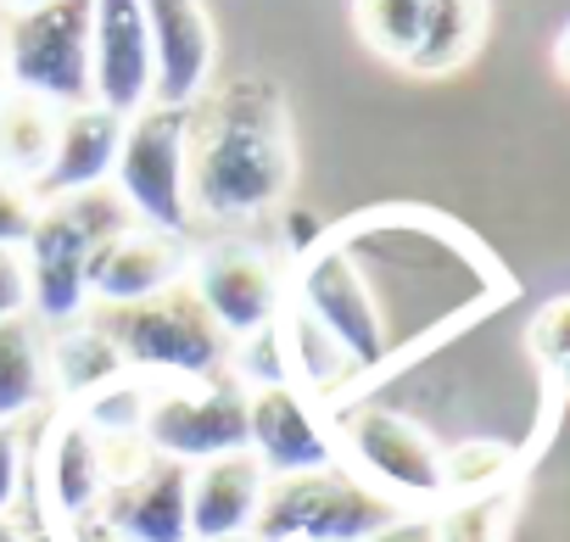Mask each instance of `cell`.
Here are the masks:
<instances>
[{
    "mask_svg": "<svg viewBox=\"0 0 570 542\" xmlns=\"http://www.w3.org/2000/svg\"><path fill=\"white\" fill-rule=\"evenodd\" d=\"M431 0H353V23L364 35V46L386 62H409L420 29H425Z\"/></svg>",
    "mask_w": 570,
    "mask_h": 542,
    "instance_id": "603a6c76",
    "label": "cell"
},
{
    "mask_svg": "<svg viewBox=\"0 0 570 542\" xmlns=\"http://www.w3.org/2000/svg\"><path fill=\"white\" fill-rule=\"evenodd\" d=\"M46 353H51V392L68 397L73 408L129 375L124 358H118V347H112V336L96 325V314L62 325L57 336H46Z\"/></svg>",
    "mask_w": 570,
    "mask_h": 542,
    "instance_id": "d6986e66",
    "label": "cell"
},
{
    "mask_svg": "<svg viewBox=\"0 0 570 542\" xmlns=\"http://www.w3.org/2000/svg\"><path fill=\"white\" fill-rule=\"evenodd\" d=\"M29 542H68V536H62V531H57V525H40V531H35V536H29Z\"/></svg>",
    "mask_w": 570,
    "mask_h": 542,
    "instance_id": "836d02e7",
    "label": "cell"
},
{
    "mask_svg": "<svg viewBox=\"0 0 570 542\" xmlns=\"http://www.w3.org/2000/svg\"><path fill=\"white\" fill-rule=\"evenodd\" d=\"M397 514H409V509L386 503L347 464H331V470L268 481L252 536L257 542H370Z\"/></svg>",
    "mask_w": 570,
    "mask_h": 542,
    "instance_id": "277c9868",
    "label": "cell"
},
{
    "mask_svg": "<svg viewBox=\"0 0 570 542\" xmlns=\"http://www.w3.org/2000/svg\"><path fill=\"white\" fill-rule=\"evenodd\" d=\"M12 96V85H7V68H0V101H7Z\"/></svg>",
    "mask_w": 570,
    "mask_h": 542,
    "instance_id": "d590c367",
    "label": "cell"
},
{
    "mask_svg": "<svg viewBox=\"0 0 570 542\" xmlns=\"http://www.w3.org/2000/svg\"><path fill=\"white\" fill-rule=\"evenodd\" d=\"M29 314V263L23 246H0V319Z\"/></svg>",
    "mask_w": 570,
    "mask_h": 542,
    "instance_id": "f1b7e54d",
    "label": "cell"
},
{
    "mask_svg": "<svg viewBox=\"0 0 570 542\" xmlns=\"http://www.w3.org/2000/svg\"><path fill=\"white\" fill-rule=\"evenodd\" d=\"M553 68L570 79V23H564V29H559V40H553Z\"/></svg>",
    "mask_w": 570,
    "mask_h": 542,
    "instance_id": "4dcf8cb0",
    "label": "cell"
},
{
    "mask_svg": "<svg viewBox=\"0 0 570 542\" xmlns=\"http://www.w3.org/2000/svg\"><path fill=\"white\" fill-rule=\"evenodd\" d=\"M96 531L118 542H190V470L151 459L140 475L107 486Z\"/></svg>",
    "mask_w": 570,
    "mask_h": 542,
    "instance_id": "9a60e30c",
    "label": "cell"
},
{
    "mask_svg": "<svg viewBox=\"0 0 570 542\" xmlns=\"http://www.w3.org/2000/svg\"><path fill=\"white\" fill-rule=\"evenodd\" d=\"M0 542H29V531H23L12 514H0Z\"/></svg>",
    "mask_w": 570,
    "mask_h": 542,
    "instance_id": "1f68e13d",
    "label": "cell"
},
{
    "mask_svg": "<svg viewBox=\"0 0 570 542\" xmlns=\"http://www.w3.org/2000/svg\"><path fill=\"white\" fill-rule=\"evenodd\" d=\"M23 475H29V447L18 425H0V514H12V503L23 497Z\"/></svg>",
    "mask_w": 570,
    "mask_h": 542,
    "instance_id": "83f0119b",
    "label": "cell"
},
{
    "mask_svg": "<svg viewBox=\"0 0 570 542\" xmlns=\"http://www.w3.org/2000/svg\"><path fill=\"white\" fill-rule=\"evenodd\" d=\"M246 453L263 464L268 481L342 464L331 420H325L320 403L303 397L292 381L246 386Z\"/></svg>",
    "mask_w": 570,
    "mask_h": 542,
    "instance_id": "30bf717a",
    "label": "cell"
},
{
    "mask_svg": "<svg viewBox=\"0 0 570 542\" xmlns=\"http://www.w3.org/2000/svg\"><path fill=\"white\" fill-rule=\"evenodd\" d=\"M553 381H559V392L570 397V364H559V369H553Z\"/></svg>",
    "mask_w": 570,
    "mask_h": 542,
    "instance_id": "e575fe53",
    "label": "cell"
},
{
    "mask_svg": "<svg viewBox=\"0 0 570 542\" xmlns=\"http://www.w3.org/2000/svg\"><path fill=\"white\" fill-rule=\"evenodd\" d=\"M268 475L252 453H224L190 470V542L218 536H252V520L263 509Z\"/></svg>",
    "mask_w": 570,
    "mask_h": 542,
    "instance_id": "e0dca14e",
    "label": "cell"
},
{
    "mask_svg": "<svg viewBox=\"0 0 570 542\" xmlns=\"http://www.w3.org/2000/svg\"><path fill=\"white\" fill-rule=\"evenodd\" d=\"M436 542H509L514 525V492H481V497H448L436 503Z\"/></svg>",
    "mask_w": 570,
    "mask_h": 542,
    "instance_id": "cb8c5ba5",
    "label": "cell"
},
{
    "mask_svg": "<svg viewBox=\"0 0 570 542\" xmlns=\"http://www.w3.org/2000/svg\"><path fill=\"white\" fill-rule=\"evenodd\" d=\"M370 542H436V520H431V514H397V520L381 525Z\"/></svg>",
    "mask_w": 570,
    "mask_h": 542,
    "instance_id": "f546056e",
    "label": "cell"
},
{
    "mask_svg": "<svg viewBox=\"0 0 570 542\" xmlns=\"http://www.w3.org/2000/svg\"><path fill=\"white\" fill-rule=\"evenodd\" d=\"M35 492L46 503V525H57L62 536H90L101 497H107V464H101V436L62 408L40 442V464H35Z\"/></svg>",
    "mask_w": 570,
    "mask_h": 542,
    "instance_id": "8fae6325",
    "label": "cell"
},
{
    "mask_svg": "<svg viewBox=\"0 0 570 542\" xmlns=\"http://www.w3.org/2000/svg\"><path fill=\"white\" fill-rule=\"evenodd\" d=\"M140 436L157 459H174L185 470L224 453H246V386L235 375L196 386H151Z\"/></svg>",
    "mask_w": 570,
    "mask_h": 542,
    "instance_id": "ba28073f",
    "label": "cell"
},
{
    "mask_svg": "<svg viewBox=\"0 0 570 542\" xmlns=\"http://www.w3.org/2000/svg\"><path fill=\"white\" fill-rule=\"evenodd\" d=\"M90 107L112 118L151 107V35L140 0H90Z\"/></svg>",
    "mask_w": 570,
    "mask_h": 542,
    "instance_id": "7c38bea8",
    "label": "cell"
},
{
    "mask_svg": "<svg viewBox=\"0 0 570 542\" xmlns=\"http://www.w3.org/2000/svg\"><path fill=\"white\" fill-rule=\"evenodd\" d=\"M487 35V0H431L425 29L409 51V73H453Z\"/></svg>",
    "mask_w": 570,
    "mask_h": 542,
    "instance_id": "44dd1931",
    "label": "cell"
},
{
    "mask_svg": "<svg viewBox=\"0 0 570 542\" xmlns=\"http://www.w3.org/2000/svg\"><path fill=\"white\" fill-rule=\"evenodd\" d=\"M525 342H531V353H537L548 369L570 364V297H553V303H542V308L531 314V331H525Z\"/></svg>",
    "mask_w": 570,
    "mask_h": 542,
    "instance_id": "484cf974",
    "label": "cell"
},
{
    "mask_svg": "<svg viewBox=\"0 0 570 542\" xmlns=\"http://www.w3.org/2000/svg\"><path fill=\"white\" fill-rule=\"evenodd\" d=\"M151 35V107H190L218 73V35L202 0H140Z\"/></svg>",
    "mask_w": 570,
    "mask_h": 542,
    "instance_id": "4fadbf2b",
    "label": "cell"
},
{
    "mask_svg": "<svg viewBox=\"0 0 570 542\" xmlns=\"http://www.w3.org/2000/svg\"><path fill=\"white\" fill-rule=\"evenodd\" d=\"M0 68L18 96L57 112L90 107V0H51L0 18Z\"/></svg>",
    "mask_w": 570,
    "mask_h": 542,
    "instance_id": "5b68a950",
    "label": "cell"
},
{
    "mask_svg": "<svg viewBox=\"0 0 570 542\" xmlns=\"http://www.w3.org/2000/svg\"><path fill=\"white\" fill-rule=\"evenodd\" d=\"M35 218H40L35 190L0 174V246H23V240H29V229H35Z\"/></svg>",
    "mask_w": 570,
    "mask_h": 542,
    "instance_id": "4316f807",
    "label": "cell"
},
{
    "mask_svg": "<svg viewBox=\"0 0 570 542\" xmlns=\"http://www.w3.org/2000/svg\"><path fill=\"white\" fill-rule=\"evenodd\" d=\"M185 174L190 218L207 224H252L292 196L297 146L279 79L229 73L207 85L185 107Z\"/></svg>",
    "mask_w": 570,
    "mask_h": 542,
    "instance_id": "6da1fadb",
    "label": "cell"
},
{
    "mask_svg": "<svg viewBox=\"0 0 570 542\" xmlns=\"http://www.w3.org/2000/svg\"><path fill=\"white\" fill-rule=\"evenodd\" d=\"M129 118H112L101 107H73L57 124V146L46 174L35 179V201H62L96 185H112V162H118V140H124Z\"/></svg>",
    "mask_w": 570,
    "mask_h": 542,
    "instance_id": "2e32d148",
    "label": "cell"
},
{
    "mask_svg": "<svg viewBox=\"0 0 570 542\" xmlns=\"http://www.w3.org/2000/svg\"><path fill=\"white\" fill-rule=\"evenodd\" d=\"M514 481V447L475 436L459 447H442V503L448 497H481V492H503Z\"/></svg>",
    "mask_w": 570,
    "mask_h": 542,
    "instance_id": "7402d4cb",
    "label": "cell"
},
{
    "mask_svg": "<svg viewBox=\"0 0 570 542\" xmlns=\"http://www.w3.org/2000/svg\"><path fill=\"white\" fill-rule=\"evenodd\" d=\"M331 431H336L342 464L364 486H375L386 503H397V509L442 503V447L420 420H409L386 403H347Z\"/></svg>",
    "mask_w": 570,
    "mask_h": 542,
    "instance_id": "8992f818",
    "label": "cell"
},
{
    "mask_svg": "<svg viewBox=\"0 0 570 542\" xmlns=\"http://www.w3.org/2000/svg\"><path fill=\"white\" fill-rule=\"evenodd\" d=\"M57 124H62L57 107H46V101L12 90L7 101H0V174L35 190V179H40L46 162H51Z\"/></svg>",
    "mask_w": 570,
    "mask_h": 542,
    "instance_id": "ffe728a7",
    "label": "cell"
},
{
    "mask_svg": "<svg viewBox=\"0 0 570 542\" xmlns=\"http://www.w3.org/2000/svg\"><path fill=\"white\" fill-rule=\"evenodd\" d=\"M35 7H51V0H0V12H35Z\"/></svg>",
    "mask_w": 570,
    "mask_h": 542,
    "instance_id": "d6a6232c",
    "label": "cell"
},
{
    "mask_svg": "<svg viewBox=\"0 0 570 542\" xmlns=\"http://www.w3.org/2000/svg\"><path fill=\"white\" fill-rule=\"evenodd\" d=\"M96 325L112 336L124 369L151 386H196V381L229 375L235 342L196 303L190 280L135 308H96Z\"/></svg>",
    "mask_w": 570,
    "mask_h": 542,
    "instance_id": "3957f363",
    "label": "cell"
},
{
    "mask_svg": "<svg viewBox=\"0 0 570 542\" xmlns=\"http://www.w3.org/2000/svg\"><path fill=\"white\" fill-rule=\"evenodd\" d=\"M135 229L124 196L112 185L62 196V201H40V218L23 240V263H29V314L51 331L73 325L90 314V257L101 240Z\"/></svg>",
    "mask_w": 570,
    "mask_h": 542,
    "instance_id": "7a4b0ae2",
    "label": "cell"
},
{
    "mask_svg": "<svg viewBox=\"0 0 570 542\" xmlns=\"http://www.w3.org/2000/svg\"><path fill=\"white\" fill-rule=\"evenodd\" d=\"M190 292L235 347L252 336H268L285 314V297H292L274 252L246 246V240H224V246L196 252L190 257Z\"/></svg>",
    "mask_w": 570,
    "mask_h": 542,
    "instance_id": "9c48e42d",
    "label": "cell"
},
{
    "mask_svg": "<svg viewBox=\"0 0 570 542\" xmlns=\"http://www.w3.org/2000/svg\"><path fill=\"white\" fill-rule=\"evenodd\" d=\"M146 408H151V381L124 375V381H112L107 392H96L90 403H79L73 414H79L96 436H140Z\"/></svg>",
    "mask_w": 570,
    "mask_h": 542,
    "instance_id": "d4e9b609",
    "label": "cell"
},
{
    "mask_svg": "<svg viewBox=\"0 0 570 542\" xmlns=\"http://www.w3.org/2000/svg\"><path fill=\"white\" fill-rule=\"evenodd\" d=\"M51 392V353L46 325L35 314L0 319V425H23L35 408H46Z\"/></svg>",
    "mask_w": 570,
    "mask_h": 542,
    "instance_id": "ac0fdd59",
    "label": "cell"
},
{
    "mask_svg": "<svg viewBox=\"0 0 570 542\" xmlns=\"http://www.w3.org/2000/svg\"><path fill=\"white\" fill-rule=\"evenodd\" d=\"M190 280V252L179 235L124 229L96 246L90 257V308H135Z\"/></svg>",
    "mask_w": 570,
    "mask_h": 542,
    "instance_id": "5bb4252c",
    "label": "cell"
},
{
    "mask_svg": "<svg viewBox=\"0 0 570 542\" xmlns=\"http://www.w3.org/2000/svg\"><path fill=\"white\" fill-rule=\"evenodd\" d=\"M218 542H257V536H218Z\"/></svg>",
    "mask_w": 570,
    "mask_h": 542,
    "instance_id": "74e56055",
    "label": "cell"
},
{
    "mask_svg": "<svg viewBox=\"0 0 570 542\" xmlns=\"http://www.w3.org/2000/svg\"><path fill=\"white\" fill-rule=\"evenodd\" d=\"M112 190L124 196L129 218L157 235L190 229V174H185V112L179 107H146L124 124Z\"/></svg>",
    "mask_w": 570,
    "mask_h": 542,
    "instance_id": "52a82bcc",
    "label": "cell"
},
{
    "mask_svg": "<svg viewBox=\"0 0 570 542\" xmlns=\"http://www.w3.org/2000/svg\"><path fill=\"white\" fill-rule=\"evenodd\" d=\"M79 542H118V536H101V531H90V536H79Z\"/></svg>",
    "mask_w": 570,
    "mask_h": 542,
    "instance_id": "8d00e7d4",
    "label": "cell"
}]
</instances>
